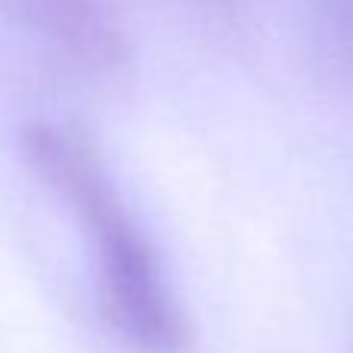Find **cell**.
Returning a JSON list of instances; mask_svg holds the SVG:
<instances>
[{
    "mask_svg": "<svg viewBox=\"0 0 353 353\" xmlns=\"http://www.w3.org/2000/svg\"><path fill=\"white\" fill-rule=\"evenodd\" d=\"M25 152L90 232L97 298L112 332L140 353H186V313L97 149L72 130L34 124L25 130Z\"/></svg>",
    "mask_w": 353,
    "mask_h": 353,
    "instance_id": "1",
    "label": "cell"
},
{
    "mask_svg": "<svg viewBox=\"0 0 353 353\" xmlns=\"http://www.w3.org/2000/svg\"><path fill=\"white\" fill-rule=\"evenodd\" d=\"M72 3L74 0H25V6L31 10L34 19H53V16H59V12H65Z\"/></svg>",
    "mask_w": 353,
    "mask_h": 353,
    "instance_id": "2",
    "label": "cell"
}]
</instances>
